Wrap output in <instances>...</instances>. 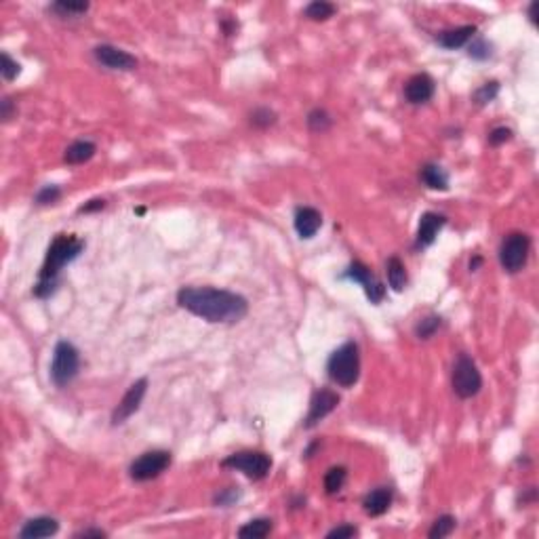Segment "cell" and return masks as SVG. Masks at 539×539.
<instances>
[{
	"label": "cell",
	"instance_id": "1",
	"mask_svg": "<svg viewBox=\"0 0 539 539\" xmlns=\"http://www.w3.org/2000/svg\"><path fill=\"white\" fill-rule=\"evenodd\" d=\"M178 303L211 325H234L249 314L247 297L217 286H181Z\"/></svg>",
	"mask_w": 539,
	"mask_h": 539
},
{
	"label": "cell",
	"instance_id": "2",
	"mask_svg": "<svg viewBox=\"0 0 539 539\" xmlns=\"http://www.w3.org/2000/svg\"><path fill=\"white\" fill-rule=\"evenodd\" d=\"M85 251V240L74 234H57L47 249L45 264L34 284V295L38 299H49L59 286V274L68 264L76 262Z\"/></svg>",
	"mask_w": 539,
	"mask_h": 539
},
{
	"label": "cell",
	"instance_id": "3",
	"mask_svg": "<svg viewBox=\"0 0 539 539\" xmlns=\"http://www.w3.org/2000/svg\"><path fill=\"white\" fill-rule=\"evenodd\" d=\"M327 375L340 388H352L360 379V350L357 342L342 344L327 360Z\"/></svg>",
	"mask_w": 539,
	"mask_h": 539
},
{
	"label": "cell",
	"instance_id": "4",
	"mask_svg": "<svg viewBox=\"0 0 539 539\" xmlns=\"http://www.w3.org/2000/svg\"><path fill=\"white\" fill-rule=\"evenodd\" d=\"M81 371V352L79 348L68 342L59 340L53 350V360H51V381L57 388H68Z\"/></svg>",
	"mask_w": 539,
	"mask_h": 539
},
{
	"label": "cell",
	"instance_id": "5",
	"mask_svg": "<svg viewBox=\"0 0 539 539\" xmlns=\"http://www.w3.org/2000/svg\"><path fill=\"white\" fill-rule=\"evenodd\" d=\"M451 386L457 398L470 400L482 390V375L476 366V362L470 359L465 352L457 354L453 362V373H451Z\"/></svg>",
	"mask_w": 539,
	"mask_h": 539
},
{
	"label": "cell",
	"instance_id": "6",
	"mask_svg": "<svg viewBox=\"0 0 539 539\" xmlns=\"http://www.w3.org/2000/svg\"><path fill=\"white\" fill-rule=\"evenodd\" d=\"M531 253V236L527 232H510L499 245V264L508 274L525 270Z\"/></svg>",
	"mask_w": 539,
	"mask_h": 539
},
{
	"label": "cell",
	"instance_id": "7",
	"mask_svg": "<svg viewBox=\"0 0 539 539\" xmlns=\"http://www.w3.org/2000/svg\"><path fill=\"white\" fill-rule=\"evenodd\" d=\"M221 468L243 472L249 480H264L272 470V457L264 451H238L221 459Z\"/></svg>",
	"mask_w": 539,
	"mask_h": 539
},
{
	"label": "cell",
	"instance_id": "8",
	"mask_svg": "<svg viewBox=\"0 0 539 539\" xmlns=\"http://www.w3.org/2000/svg\"><path fill=\"white\" fill-rule=\"evenodd\" d=\"M173 457L171 453L165 449H154L141 453L137 459L131 461L129 465V476L135 482H148L152 478H158L169 465H171Z\"/></svg>",
	"mask_w": 539,
	"mask_h": 539
},
{
	"label": "cell",
	"instance_id": "9",
	"mask_svg": "<svg viewBox=\"0 0 539 539\" xmlns=\"http://www.w3.org/2000/svg\"><path fill=\"white\" fill-rule=\"evenodd\" d=\"M342 278L360 284L362 291H364V295H366V299H369L373 306H379V303L383 301V297H386V286H383V282L373 274V270L369 268L366 264L359 262V260L352 262L348 268L344 270Z\"/></svg>",
	"mask_w": 539,
	"mask_h": 539
},
{
	"label": "cell",
	"instance_id": "10",
	"mask_svg": "<svg viewBox=\"0 0 539 539\" xmlns=\"http://www.w3.org/2000/svg\"><path fill=\"white\" fill-rule=\"evenodd\" d=\"M148 386H150L148 377H141V379H137V381L124 392V396L120 398V402H118L116 409L112 411V417H110L112 426H122L129 417H133V415L139 411V407H141V402H144V398H146V394H148Z\"/></svg>",
	"mask_w": 539,
	"mask_h": 539
},
{
	"label": "cell",
	"instance_id": "11",
	"mask_svg": "<svg viewBox=\"0 0 539 539\" xmlns=\"http://www.w3.org/2000/svg\"><path fill=\"white\" fill-rule=\"evenodd\" d=\"M93 57L101 68L112 70V72H133L139 66L135 55H131L129 51L118 49L114 45H97L93 49Z\"/></svg>",
	"mask_w": 539,
	"mask_h": 539
},
{
	"label": "cell",
	"instance_id": "12",
	"mask_svg": "<svg viewBox=\"0 0 539 539\" xmlns=\"http://www.w3.org/2000/svg\"><path fill=\"white\" fill-rule=\"evenodd\" d=\"M340 402H342V398H340V394L335 390H331V388L316 390L312 394V398H310V411H308V415L303 419V428L306 430L316 428L327 415H331L340 407Z\"/></svg>",
	"mask_w": 539,
	"mask_h": 539
},
{
	"label": "cell",
	"instance_id": "13",
	"mask_svg": "<svg viewBox=\"0 0 539 539\" xmlns=\"http://www.w3.org/2000/svg\"><path fill=\"white\" fill-rule=\"evenodd\" d=\"M445 226H447V217L443 213L426 211L419 217V226H417V234H415V249H426V247L434 245L439 232Z\"/></svg>",
	"mask_w": 539,
	"mask_h": 539
},
{
	"label": "cell",
	"instance_id": "14",
	"mask_svg": "<svg viewBox=\"0 0 539 539\" xmlns=\"http://www.w3.org/2000/svg\"><path fill=\"white\" fill-rule=\"evenodd\" d=\"M436 93V83L430 74L426 72H419V74H413L407 83H405V99L411 103V105H422V103H428Z\"/></svg>",
	"mask_w": 539,
	"mask_h": 539
},
{
	"label": "cell",
	"instance_id": "15",
	"mask_svg": "<svg viewBox=\"0 0 539 539\" xmlns=\"http://www.w3.org/2000/svg\"><path fill=\"white\" fill-rule=\"evenodd\" d=\"M293 226H295V232L301 240H310L323 228V213L314 207H297Z\"/></svg>",
	"mask_w": 539,
	"mask_h": 539
},
{
	"label": "cell",
	"instance_id": "16",
	"mask_svg": "<svg viewBox=\"0 0 539 539\" xmlns=\"http://www.w3.org/2000/svg\"><path fill=\"white\" fill-rule=\"evenodd\" d=\"M59 533V523L53 516H36L23 523V527L19 529V538L21 539H42L53 538Z\"/></svg>",
	"mask_w": 539,
	"mask_h": 539
},
{
	"label": "cell",
	"instance_id": "17",
	"mask_svg": "<svg viewBox=\"0 0 539 539\" xmlns=\"http://www.w3.org/2000/svg\"><path fill=\"white\" fill-rule=\"evenodd\" d=\"M394 502V491L390 487H377L369 491L362 499V510L366 516H383Z\"/></svg>",
	"mask_w": 539,
	"mask_h": 539
},
{
	"label": "cell",
	"instance_id": "18",
	"mask_svg": "<svg viewBox=\"0 0 539 539\" xmlns=\"http://www.w3.org/2000/svg\"><path fill=\"white\" fill-rule=\"evenodd\" d=\"M478 28L476 25H459V28H451V30H445L436 36V42L443 47V49H449V51H455V49H461L465 47L474 36H476Z\"/></svg>",
	"mask_w": 539,
	"mask_h": 539
},
{
	"label": "cell",
	"instance_id": "19",
	"mask_svg": "<svg viewBox=\"0 0 539 539\" xmlns=\"http://www.w3.org/2000/svg\"><path fill=\"white\" fill-rule=\"evenodd\" d=\"M97 154V144L91 139H76L72 141L66 152H64V163L66 165H85Z\"/></svg>",
	"mask_w": 539,
	"mask_h": 539
},
{
	"label": "cell",
	"instance_id": "20",
	"mask_svg": "<svg viewBox=\"0 0 539 539\" xmlns=\"http://www.w3.org/2000/svg\"><path fill=\"white\" fill-rule=\"evenodd\" d=\"M419 180L430 190H439V192L449 190V173L436 163H426L419 171Z\"/></svg>",
	"mask_w": 539,
	"mask_h": 539
},
{
	"label": "cell",
	"instance_id": "21",
	"mask_svg": "<svg viewBox=\"0 0 539 539\" xmlns=\"http://www.w3.org/2000/svg\"><path fill=\"white\" fill-rule=\"evenodd\" d=\"M386 274H388V284L392 286V291L402 293V291L407 289L409 276H407V268H405V264L400 262V257H396V255L388 257V262H386Z\"/></svg>",
	"mask_w": 539,
	"mask_h": 539
},
{
	"label": "cell",
	"instance_id": "22",
	"mask_svg": "<svg viewBox=\"0 0 539 539\" xmlns=\"http://www.w3.org/2000/svg\"><path fill=\"white\" fill-rule=\"evenodd\" d=\"M443 327V318L439 316V314H428V316H424V318H419L417 323H415V327H413V333H415V337L417 340H430V337H434L436 333H439V329Z\"/></svg>",
	"mask_w": 539,
	"mask_h": 539
},
{
	"label": "cell",
	"instance_id": "23",
	"mask_svg": "<svg viewBox=\"0 0 539 539\" xmlns=\"http://www.w3.org/2000/svg\"><path fill=\"white\" fill-rule=\"evenodd\" d=\"M272 521L270 518H255V521H249L247 525H243L238 529V538L243 539H264L268 538L272 533Z\"/></svg>",
	"mask_w": 539,
	"mask_h": 539
},
{
	"label": "cell",
	"instance_id": "24",
	"mask_svg": "<svg viewBox=\"0 0 539 539\" xmlns=\"http://www.w3.org/2000/svg\"><path fill=\"white\" fill-rule=\"evenodd\" d=\"M306 124L312 133H327L331 127H333V116L325 110V108H314L308 118H306Z\"/></svg>",
	"mask_w": 539,
	"mask_h": 539
},
{
	"label": "cell",
	"instance_id": "25",
	"mask_svg": "<svg viewBox=\"0 0 539 539\" xmlns=\"http://www.w3.org/2000/svg\"><path fill=\"white\" fill-rule=\"evenodd\" d=\"M346 480H348V470H346L344 465H333V468H329L327 474H325V493H327V495L340 493V491L344 489Z\"/></svg>",
	"mask_w": 539,
	"mask_h": 539
},
{
	"label": "cell",
	"instance_id": "26",
	"mask_svg": "<svg viewBox=\"0 0 539 539\" xmlns=\"http://www.w3.org/2000/svg\"><path fill=\"white\" fill-rule=\"evenodd\" d=\"M337 6L331 4V2H325V0H314L310 2L306 8H303V15L312 21H327L335 15Z\"/></svg>",
	"mask_w": 539,
	"mask_h": 539
},
{
	"label": "cell",
	"instance_id": "27",
	"mask_svg": "<svg viewBox=\"0 0 539 539\" xmlns=\"http://www.w3.org/2000/svg\"><path fill=\"white\" fill-rule=\"evenodd\" d=\"M493 55V45L482 38V36H474L470 42H468V57L476 59V62H487L489 57Z\"/></svg>",
	"mask_w": 539,
	"mask_h": 539
},
{
	"label": "cell",
	"instance_id": "28",
	"mask_svg": "<svg viewBox=\"0 0 539 539\" xmlns=\"http://www.w3.org/2000/svg\"><path fill=\"white\" fill-rule=\"evenodd\" d=\"M249 122H251L255 129H260V131H266V129L274 127V124L278 122V114H276L274 110L266 108V105H262V108H255V110L251 112V116H249Z\"/></svg>",
	"mask_w": 539,
	"mask_h": 539
},
{
	"label": "cell",
	"instance_id": "29",
	"mask_svg": "<svg viewBox=\"0 0 539 539\" xmlns=\"http://www.w3.org/2000/svg\"><path fill=\"white\" fill-rule=\"evenodd\" d=\"M455 527H457V518H455V516H451V514H443V516H439V518L432 523V527H430V531H428V538L430 539L449 538L451 533L455 531Z\"/></svg>",
	"mask_w": 539,
	"mask_h": 539
},
{
	"label": "cell",
	"instance_id": "30",
	"mask_svg": "<svg viewBox=\"0 0 539 539\" xmlns=\"http://www.w3.org/2000/svg\"><path fill=\"white\" fill-rule=\"evenodd\" d=\"M497 95H499V83L497 81H489V83L480 85L478 89L472 93V101L482 108V105L491 103Z\"/></svg>",
	"mask_w": 539,
	"mask_h": 539
},
{
	"label": "cell",
	"instance_id": "31",
	"mask_svg": "<svg viewBox=\"0 0 539 539\" xmlns=\"http://www.w3.org/2000/svg\"><path fill=\"white\" fill-rule=\"evenodd\" d=\"M51 11L62 15V17H72V15H83L89 11V2H66V0H59V2H53L51 4Z\"/></svg>",
	"mask_w": 539,
	"mask_h": 539
},
{
	"label": "cell",
	"instance_id": "32",
	"mask_svg": "<svg viewBox=\"0 0 539 539\" xmlns=\"http://www.w3.org/2000/svg\"><path fill=\"white\" fill-rule=\"evenodd\" d=\"M62 187L59 185H55V183H49V185H42L38 192H36V196H34V202L38 204V207H47V204H55L59 198H62Z\"/></svg>",
	"mask_w": 539,
	"mask_h": 539
},
{
	"label": "cell",
	"instance_id": "33",
	"mask_svg": "<svg viewBox=\"0 0 539 539\" xmlns=\"http://www.w3.org/2000/svg\"><path fill=\"white\" fill-rule=\"evenodd\" d=\"M0 59H2V66H0V72H2V79L6 81V83H11V81H15L19 74H21V64L19 62H15L6 51H2V55H0Z\"/></svg>",
	"mask_w": 539,
	"mask_h": 539
},
{
	"label": "cell",
	"instance_id": "34",
	"mask_svg": "<svg viewBox=\"0 0 539 539\" xmlns=\"http://www.w3.org/2000/svg\"><path fill=\"white\" fill-rule=\"evenodd\" d=\"M238 499H240V491H236L234 487H230V489L219 491V493L215 495L213 504H215L217 508H230V506H234Z\"/></svg>",
	"mask_w": 539,
	"mask_h": 539
},
{
	"label": "cell",
	"instance_id": "35",
	"mask_svg": "<svg viewBox=\"0 0 539 539\" xmlns=\"http://www.w3.org/2000/svg\"><path fill=\"white\" fill-rule=\"evenodd\" d=\"M512 129L510 127H495L491 133H489V146H493V148H499V146H504V144H508L510 139H512Z\"/></svg>",
	"mask_w": 539,
	"mask_h": 539
},
{
	"label": "cell",
	"instance_id": "36",
	"mask_svg": "<svg viewBox=\"0 0 539 539\" xmlns=\"http://www.w3.org/2000/svg\"><path fill=\"white\" fill-rule=\"evenodd\" d=\"M357 535H359V529H357L354 525L344 523V525H340V527L331 529V531L327 533V539H350V538H357Z\"/></svg>",
	"mask_w": 539,
	"mask_h": 539
},
{
	"label": "cell",
	"instance_id": "37",
	"mask_svg": "<svg viewBox=\"0 0 539 539\" xmlns=\"http://www.w3.org/2000/svg\"><path fill=\"white\" fill-rule=\"evenodd\" d=\"M15 114H17L15 101L11 97H2V101H0V118H2V122H8L11 118H15Z\"/></svg>",
	"mask_w": 539,
	"mask_h": 539
},
{
	"label": "cell",
	"instance_id": "38",
	"mask_svg": "<svg viewBox=\"0 0 539 539\" xmlns=\"http://www.w3.org/2000/svg\"><path fill=\"white\" fill-rule=\"evenodd\" d=\"M103 539L108 538V531L103 529H83L79 533H74V539Z\"/></svg>",
	"mask_w": 539,
	"mask_h": 539
},
{
	"label": "cell",
	"instance_id": "39",
	"mask_svg": "<svg viewBox=\"0 0 539 539\" xmlns=\"http://www.w3.org/2000/svg\"><path fill=\"white\" fill-rule=\"evenodd\" d=\"M101 209H105V200L103 198H93L79 209V213H95V211H101Z\"/></svg>",
	"mask_w": 539,
	"mask_h": 539
},
{
	"label": "cell",
	"instance_id": "40",
	"mask_svg": "<svg viewBox=\"0 0 539 539\" xmlns=\"http://www.w3.org/2000/svg\"><path fill=\"white\" fill-rule=\"evenodd\" d=\"M480 266H482V257H480V255H474V257L470 260V266H468V268H470V272H478Z\"/></svg>",
	"mask_w": 539,
	"mask_h": 539
},
{
	"label": "cell",
	"instance_id": "41",
	"mask_svg": "<svg viewBox=\"0 0 539 539\" xmlns=\"http://www.w3.org/2000/svg\"><path fill=\"white\" fill-rule=\"evenodd\" d=\"M538 6H539L538 0L529 4V17H531V23H538Z\"/></svg>",
	"mask_w": 539,
	"mask_h": 539
}]
</instances>
